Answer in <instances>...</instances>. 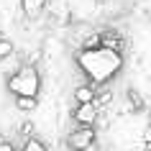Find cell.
Listing matches in <instances>:
<instances>
[{"label":"cell","mask_w":151,"mask_h":151,"mask_svg":"<svg viewBox=\"0 0 151 151\" xmlns=\"http://www.w3.org/2000/svg\"><path fill=\"white\" fill-rule=\"evenodd\" d=\"M74 64L80 67V72L90 80L92 87H105L108 82L123 69V54L120 51H110V49H82L74 56Z\"/></svg>","instance_id":"1"},{"label":"cell","mask_w":151,"mask_h":151,"mask_svg":"<svg viewBox=\"0 0 151 151\" xmlns=\"http://www.w3.org/2000/svg\"><path fill=\"white\" fill-rule=\"evenodd\" d=\"M5 85H8V92L16 97H36L41 90V74L33 64H21Z\"/></svg>","instance_id":"2"},{"label":"cell","mask_w":151,"mask_h":151,"mask_svg":"<svg viewBox=\"0 0 151 151\" xmlns=\"http://www.w3.org/2000/svg\"><path fill=\"white\" fill-rule=\"evenodd\" d=\"M95 141V128H87V126H80L74 128L69 136H67V146H69L72 151H85L87 146H92Z\"/></svg>","instance_id":"3"},{"label":"cell","mask_w":151,"mask_h":151,"mask_svg":"<svg viewBox=\"0 0 151 151\" xmlns=\"http://www.w3.org/2000/svg\"><path fill=\"white\" fill-rule=\"evenodd\" d=\"M72 118H74V123H80V126L92 128V126H95V120H97V105L95 103L77 105V108L72 110Z\"/></svg>","instance_id":"4"},{"label":"cell","mask_w":151,"mask_h":151,"mask_svg":"<svg viewBox=\"0 0 151 151\" xmlns=\"http://www.w3.org/2000/svg\"><path fill=\"white\" fill-rule=\"evenodd\" d=\"M95 97H97V87H92V85H80V87H74V103L77 105L95 103Z\"/></svg>","instance_id":"5"},{"label":"cell","mask_w":151,"mask_h":151,"mask_svg":"<svg viewBox=\"0 0 151 151\" xmlns=\"http://www.w3.org/2000/svg\"><path fill=\"white\" fill-rule=\"evenodd\" d=\"M100 36H103V46L105 49H110V51H120V54H123V36H120L118 31L108 28V31H103Z\"/></svg>","instance_id":"6"},{"label":"cell","mask_w":151,"mask_h":151,"mask_svg":"<svg viewBox=\"0 0 151 151\" xmlns=\"http://www.w3.org/2000/svg\"><path fill=\"white\" fill-rule=\"evenodd\" d=\"M46 3L49 0H21V8H23V13L28 18H33V16H39L41 10L46 8Z\"/></svg>","instance_id":"7"},{"label":"cell","mask_w":151,"mask_h":151,"mask_svg":"<svg viewBox=\"0 0 151 151\" xmlns=\"http://www.w3.org/2000/svg\"><path fill=\"white\" fill-rule=\"evenodd\" d=\"M36 105H39L36 97H16V108L21 113H33V110H36Z\"/></svg>","instance_id":"8"},{"label":"cell","mask_w":151,"mask_h":151,"mask_svg":"<svg viewBox=\"0 0 151 151\" xmlns=\"http://www.w3.org/2000/svg\"><path fill=\"white\" fill-rule=\"evenodd\" d=\"M21 151H49V146L41 141L39 136H31V138H26V143H23Z\"/></svg>","instance_id":"9"},{"label":"cell","mask_w":151,"mask_h":151,"mask_svg":"<svg viewBox=\"0 0 151 151\" xmlns=\"http://www.w3.org/2000/svg\"><path fill=\"white\" fill-rule=\"evenodd\" d=\"M110 100H113V92H110L108 87H100V90H97V97H95L97 110H100V108H105V105H110Z\"/></svg>","instance_id":"10"},{"label":"cell","mask_w":151,"mask_h":151,"mask_svg":"<svg viewBox=\"0 0 151 151\" xmlns=\"http://www.w3.org/2000/svg\"><path fill=\"white\" fill-rule=\"evenodd\" d=\"M16 54V46H13V41H8V39H0V64L5 62L8 56H13Z\"/></svg>","instance_id":"11"},{"label":"cell","mask_w":151,"mask_h":151,"mask_svg":"<svg viewBox=\"0 0 151 151\" xmlns=\"http://www.w3.org/2000/svg\"><path fill=\"white\" fill-rule=\"evenodd\" d=\"M128 103H131V108L133 110H143V97H141V92L138 90H128Z\"/></svg>","instance_id":"12"},{"label":"cell","mask_w":151,"mask_h":151,"mask_svg":"<svg viewBox=\"0 0 151 151\" xmlns=\"http://www.w3.org/2000/svg\"><path fill=\"white\" fill-rule=\"evenodd\" d=\"M100 46H103V36L100 33H90L82 41V49H100Z\"/></svg>","instance_id":"13"},{"label":"cell","mask_w":151,"mask_h":151,"mask_svg":"<svg viewBox=\"0 0 151 151\" xmlns=\"http://www.w3.org/2000/svg\"><path fill=\"white\" fill-rule=\"evenodd\" d=\"M18 131H21V136L31 138V133H33V123H31V120H23V123L18 126Z\"/></svg>","instance_id":"14"},{"label":"cell","mask_w":151,"mask_h":151,"mask_svg":"<svg viewBox=\"0 0 151 151\" xmlns=\"http://www.w3.org/2000/svg\"><path fill=\"white\" fill-rule=\"evenodd\" d=\"M141 138H143V143H146V149H151V123L143 128V136H141Z\"/></svg>","instance_id":"15"},{"label":"cell","mask_w":151,"mask_h":151,"mask_svg":"<svg viewBox=\"0 0 151 151\" xmlns=\"http://www.w3.org/2000/svg\"><path fill=\"white\" fill-rule=\"evenodd\" d=\"M0 151H18V149L10 141H0Z\"/></svg>","instance_id":"16"},{"label":"cell","mask_w":151,"mask_h":151,"mask_svg":"<svg viewBox=\"0 0 151 151\" xmlns=\"http://www.w3.org/2000/svg\"><path fill=\"white\" fill-rule=\"evenodd\" d=\"M85 151H97V143H92V146H87Z\"/></svg>","instance_id":"17"},{"label":"cell","mask_w":151,"mask_h":151,"mask_svg":"<svg viewBox=\"0 0 151 151\" xmlns=\"http://www.w3.org/2000/svg\"><path fill=\"white\" fill-rule=\"evenodd\" d=\"M149 151H151V149H149Z\"/></svg>","instance_id":"18"}]
</instances>
